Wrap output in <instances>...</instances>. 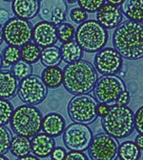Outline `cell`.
Wrapping results in <instances>:
<instances>
[{
	"instance_id": "obj_1",
	"label": "cell",
	"mask_w": 143,
	"mask_h": 160,
	"mask_svg": "<svg viewBox=\"0 0 143 160\" xmlns=\"http://www.w3.org/2000/svg\"><path fill=\"white\" fill-rule=\"evenodd\" d=\"M113 45L124 60L138 61L143 58V23L122 21L113 34Z\"/></svg>"
},
{
	"instance_id": "obj_2",
	"label": "cell",
	"mask_w": 143,
	"mask_h": 160,
	"mask_svg": "<svg viewBox=\"0 0 143 160\" xmlns=\"http://www.w3.org/2000/svg\"><path fill=\"white\" fill-rule=\"evenodd\" d=\"M98 79V72L88 61L67 63L63 69V86L72 95L90 93Z\"/></svg>"
},
{
	"instance_id": "obj_3",
	"label": "cell",
	"mask_w": 143,
	"mask_h": 160,
	"mask_svg": "<svg viewBox=\"0 0 143 160\" xmlns=\"http://www.w3.org/2000/svg\"><path fill=\"white\" fill-rule=\"evenodd\" d=\"M101 127L107 134L117 139H124L135 129V112L128 106L113 104L108 113L101 117Z\"/></svg>"
},
{
	"instance_id": "obj_4",
	"label": "cell",
	"mask_w": 143,
	"mask_h": 160,
	"mask_svg": "<svg viewBox=\"0 0 143 160\" xmlns=\"http://www.w3.org/2000/svg\"><path fill=\"white\" fill-rule=\"evenodd\" d=\"M42 112L36 106L25 104L13 110L10 127L13 133L32 138L42 130Z\"/></svg>"
},
{
	"instance_id": "obj_5",
	"label": "cell",
	"mask_w": 143,
	"mask_h": 160,
	"mask_svg": "<svg viewBox=\"0 0 143 160\" xmlns=\"http://www.w3.org/2000/svg\"><path fill=\"white\" fill-rule=\"evenodd\" d=\"M75 39L83 52L96 53L106 46L109 34L107 29L100 25L97 20L87 19L78 24Z\"/></svg>"
},
{
	"instance_id": "obj_6",
	"label": "cell",
	"mask_w": 143,
	"mask_h": 160,
	"mask_svg": "<svg viewBox=\"0 0 143 160\" xmlns=\"http://www.w3.org/2000/svg\"><path fill=\"white\" fill-rule=\"evenodd\" d=\"M97 104L98 102L95 96L89 93L74 95L67 108L69 118L76 123L90 125L98 117L96 112Z\"/></svg>"
},
{
	"instance_id": "obj_7",
	"label": "cell",
	"mask_w": 143,
	"mask_h": 160,
	"mask_svg": "<svg viewBox=\"0 0 143 160\" xmlns=\"http://www.w3.org/2000/svg\"><path fill=\"white\" fill-rule=\"evenodd\" d=\"M127 88L124 81L117 75H102L94 87V96L98 103L114 104L119 95Z\"/></svg>"
},
{
	"instance_id": "obj_8",
	"label": "cell",
	"mask_w": 143,
	"mask_h": 160,
	"mask_svg": "<svg viewBox=\"0 0 143 160\" xmlns=\"http://www.w3.org/2000/svg\"><path fill=\"white\" fill-rule=\"evenodd\" d=\"M17 95L24 104L37 106L45 101L48 95V87L41 77L31 74L20 81Z\"/></svg>"
},
{
	"instance_id": "obj_9",
	"label": "cell",
	"mask_w": 143,
	"mask_h": 160,
	"mask_svg": "<svg viewBox=\"0 0 143 160\" xmlns=\"http://www.w3.org/2000/svg\"><path fill=\"white\" fill-rule=\"evenodd\" d=\"M33 24L26 19L12 18L3 25V37L8 45L21 47L33 37Z\"/></svg>"
},
{
	"instance_id": "obj_10",
	"label": "cell",
	"mask_w": 143,
	"mask_h": 160,
	"mask_svg": "<svg viewBox=\"0 0 143 160\" xmlns=\"http://www.w3.org/2000/svg\"><path fill=\"white\" fill-rule=\"evenodd\" d=\"M62 136L63 143L69 151L85 152L89 149L94 134L88 125L74 122L66 126Z\"/></svg>"
},
{
	"instance_id": "obj_11",
	"label": "cell",
	"mask_w": 143,
	"mask_h": 160,
	"mask_svg": "<svg viewBox=\"0 0 143 160\" xmlns=\"http://www.w3.org/2000/svg\"><path fill=\"white\" fill-rule=\"evenodd\" d=\"M118 141L106 132L95 135L89 147V156L93 160H113L118 156Z\"/></svg>"
},
{
	"instance_id": "obj_12",
	"label": "cell",
	"mask_w": 143,
	"mask_h": 160,
	"mask_svg": "<svg viewBox=\"0 0 143 160\" xmlns=\"http://www.w3.org/2000/svg\"><path fill=\"white\" fill-rule=\"evenodd\" d=\"M123 58L112 47H104L96 52L94 59V66L101 75H116L122 69Z\"/></svg>"
},
{
	"instance_id": "obj_13",
	"label": "cell",
	"mask_w": 143,
	"mask_h": 160,
	"mask_svg": "<svg viewBox=\"0 0 143 160\" xmlns=\"http://www.w3.org/2000/svg\"><path fill=\"white\" fill-rule=\"evenodd\" d=\"M68 6L65 0H40L38 16L41 20L57 26L67 18Z\"/></svg>"
},
{
	"instance_id": "obj_14",
	"label": "cell",
	"mask_w": 143,
	"mask_h": 160,
	"mask_svg": "<svg viewBox=\"0 0 143 160\" xmlns=\"http://www.w3.org/2000/svg\"><path fill=\"white\" fill-rule=\"evenodd\" d=\"M32 39L41 48L54 45L58 40L56 26L47 21H39L33 27Z\"/></svg>"
},
{
	"instance_id": "obj_15",
	"label": "cell",
	"mask_w": 143,
	"mask_h": 160,
	"mask_svg": "<svg viewBox=\"0 0 143 160\" xmlns=\"http://www.w3.org/2000/svg\"><path fill=\"white\" fill-rule=\"evenodd\" d=\"M96 20L107 30H113L122 22L123 14L118 6L107 3L96 12Z\"/></svg>"
},
{
	"instance_id": "obj_16",
	"label": "cell",
	"mask_w": 143,
	"mask_h": 160,
	"mask_svg": "<svg viewBox=\"0 0 143 160\" xmlns=\"http://www.w3.org/2000/svg\"><path fill=\"white\" fill-rule=\"evenodd\" d=\"M32 153L40 158H47L51 156L53 149L55 148L54 137L45 133L38 132L31 138Z\"/></svg>"
},
{
	"instance_id": "obj_17",
	"label": "cell",
	"mask_w": 143,
	"mask_h": 160,
	"mask_svg": "<svg viewBox=\"0 0 143 160\" xmlns=\"http://www.w3.org/2000/svg\"><path fill=\"white\" fill-rule=\"evenodd\" d=\"M39 2L40 0H12V11L16 18L30 20L38 14Z\"/></svg>"
},
{
	"instance_id": "obj_18",
	"label": "cell",
	"mask_w": 143,
	"mask_h": 160,
	"mask_svg": "<svg viewBox=\"0 0 143 160\" xmlns=\"http://www.w3.org/2000/svg\"><path fill=\"white\" fill-rule=\"evenodd\" d=\"M66 128V120L60 113L50 112L42 120V130L53 137L62 135Z\"/></svg>"
},
{
	"instance_id": "obj_19",
	"label": "cell",
	"mask_w": 143,
	"mask_h": 160,
	"mask_svg": "<svg viewBox=\"0 0 143 160\" xmlns=\"http://www.w3.org/2000/svg\"><path fill=\"white\" fill-rule=\"evenodd\" d=\"M18 84V80L11 71H0V98H13L17 94Z\"/></svg>"
},
{
	"instance_id": "obj_20",
	"label": "cell",
	"mask_w": 143,
	"mask_h": 160,
	"mask_svg": "<svg viewBox=\"0 0 143 160\" xmlns=\"http://www.w3.org/2000/svg\"><path fill=\"white\" fill-rule=\"evenodd\" d=\"M120 10L129 20L143 22V0H123Z\"/></svg>"
},
{
	"instance_id": "obj_21",
	"label": "cell",
	"mask_w": 143,
	"mask_h": 160,
	"mask_svg": "<svg viewBox=\"0 0 143 160\" xmlns=\"http://www.w3.org/2000/svg\"><path fill=\"white\" fill-rule=\"evenodd\" d=\"M41 79L50 89H56L63 84V69L58 65L49 66L42 71Z\"/></svg>"
},
{
	"instance_id": "obj_22",
	"label": "cell",
	"mask_w": 143,
	"mask_h": 160,
	"mask_svg": "<svg viewBox=\"0 0 143 160\" xmlns=\"http://www.w3.org/2000/svg\"><path fill=\"white\" fill-rule=\"evenodd\" d=\"M10 152L12 156L18 159L29 153H32L31 139L27 136L18 135V134L13 136L11 142Z\"/></svg>"
},
{
	"instance_id": "obj_23",
	"label": "cell",
	"mask_w": 143,
	"mask_h": 160,
	"mask_svg": "<svg viewBox=\"0 0 143 160\" xmlns=\"http://www.w3.org/2000/svg\"><path fill=\"white\" fill-rule=\"evenodd\" d=\"M59 49L61 54V59L65 63L76 62L78 60H81L83 57V50L76 40L62 42Z\"/></svg>"
},
{
	"instance_id": "obj_24",
	"label": "cell",
	"mask_w": 143,
	"mask_h": 160,
	"mask_svg": "<svg viewBox=\"0 0 143 160\" xmlns=\"http://www.w3.org/2000/svg\"><path fill=\"white\" fill-rule=\"evenodd\" d=\"M40 62L42 65H44L45 67L59 65L62 62L60 49L55 45L42 48Z\"/></svg>"
},
{
	"instance_id": "obj_25",
	"label": "cell",
	"mask_w": 143,
	"mask_h": 160,
	"mask_svg": "<svg viewBox=\"0 0 143 160\" xmlns=\"http://www.w3.org/2000/svg\"><path fill=\"white\" fill-rule=\"evenodd\" d=\"M42 48L37 45L35 42H28L20 48V54H21V60L24 62L35 64L40 61V56H41Z\"/></svg>"
},
{
	"instance_id": "obj_26",
	"label": "cell",
	"mask_w": 143,
	"mask_h": 160,
	"mask_svg": "<svg viewBox=\"0 0 143 160\" xmlns=\"http://www.w3.org/2000/svg\"><path fill=\"white\" fill-rule=\"evenodd\" d=\"M118 156L121 160H136L140 158V150L136 142L125 141L118 146Z\"/></svg>"
},
{
	"instance_id": "obj_27",
	"label": "cell",
	"mask_w": 143,
	"mask_h": 160,
	"mask_svg": "<svg viewBox=\"0 0 143 160\" xmlns=\"http://www.w3.org/2000/svg\"><path fill=\"white\" fill-rule=\"evenodd\" d=\"M21 60V54H20V47L8 45L4 51L2 56V67L9 68L12 67L14 63Z\"/></svg>"
},
{
	"instance_id": "obj_28",
	"label": "cell",
	"mask_w": 143,
	"mask_h": 160,
	"mask_svg": "<svg viewBox=\"0 0 143 160\" xmlns=\"http://www.w3.org/2000/svg\"><path fill=\"white\" fill-rule=\"evenodd\" d=\"M57 29V37L60 42H67L74 40L76 37V29L73 24L69 22H62L59 25L56 26Z\"/></svg>"
},
{
	"instance_id": "obj_29",
	"label": "cell",
	"mask_w": 143,
	"mask_h": 160,
	"mask_svg": "<svg viewBox=\"0 0 143 160\" xmlns=\"http://www.w3.org/2000/svg\"><path fill=\"white\" fill-rule=\"evenodd\" d=\"M11 72L18 81H21L29 75L33 74V66L32 64L24 62L23 60H19L12 66Z\"/></svg>"
},
{
	"instance_id": "obj_30",
	"label": "cell",
	"mask_w": 143,
	"mask_h": 160,
	"mask_svg": "<svg viewBox=\"0 0 143 160\" xmlns=\"http://www.w3.org/2000/svg\"><path fill=\"white\" fill-rule=\"evenodd\" d=\"M14 108L9 99L0 98V126L10 124Z\"/></svg>"
},
{
	"instance_id": "obj_31",
	"label": "cell",
	"mask_w": 143,
	"mask_h": 160,
	"mask_svg": "<svg viewBox=\"0 0 143 160\" xmlns=\"http://www.w3.org/2000/svg\"><path fill=\"white\" fill-rule=\"evenodd\" d=\"M12 139L11 130L6 126H0V154H6L10 152Z\"/></svg>"
},
{
	"instance_id": "obj_32",
	"label": "cell",
	"mask_w": 143,
	"mask_h": 160,
	"mask_svg": "<svg viewBox=\"0 0 143 160\" xmlns=\"http://www.w3.org/2000/svg\"><path fill=\"white\" fill-rule=\"evenodd\" d=\"M105 1L106 0H77V4L78 7L88 13H95L103 4H105Z\"/></svg>"
},
{
	"instance_id": "obj_33",
	"label": "cell",
	"mask_w": 143,
	"mask_h": 160,
	"mask_svg": "<svg viewBox=\"0 0 143 160\" xmlns=\"http://www.w3.org/2000/svg\"><path fill=\"white\" fill-rule=\"evenodd\" d=\"M69 16L71 20L76 24H80L88 19V12L81 9L80 7H76L72 9L70 11Z\"/></svg>"
},
{
	"instance_id": "obj_34",
	"label": "cell",
	"mask_w": 143,
	"mask_h": 160,
	"mask_svg": "<svg viewBox=\"0 0 143 160\" xmlns=\"http://www.w3.org/2000/svg\"><path fill=\"white\" fill-rule=\"evenodd\" d=\"M135 129L143 134V106L135 112Z\"/></svg>"
},
{
	"instance_id": "obj_35",
	"label": "cell",
	"mask_w": 143,
	"mask_h": 160,
	"mask_svg": "<svg viewBox=\"0 0 143 160\" xmlns=\"http://www.w3.org/2000/svg\"><path fill=\"white\" fill-rule=\"evenodd\" d=\"M66 160H87L88 155L85 154L84 152H79V151H71L67 152L65 156Z\"/></svg>"
},
{
	"instance_id": "obj_36",
	"label": "cell",
	"mask_w": 143,
	"mask_h": 160,
	"mask_svg": "<svg viewBox=\"0 0 143 160\" xmlns=\"http://www.w3.org/2000/svg\"><path fill=\"white\" fill-rule=\"evenodd\" d=\"M131 102V93L127 88L119 95V97L118 98L117 102L114 104L118 105H121V106H128Z\"/></svg>"
},
{
	"instance_id": "obj_37",
	"label": "cell",
	"mask_w": 143,
	"mask_h": 160,
	"mask_svg": "<svg viewBox=\"0 0 143 160\" xmlns=\"http://www.w3.org/2000/svg\"><path fill=\"white\" fill-rule=\"evenodd\" d=\"M67 154L66 149L62 147H55L51 154L52 159L53 160H63L65 159V156Z\"/></svg>"
},
{
	"instance_id": "obj_38",
	"label": "cell",
	"mask_w": 143,
	"mask_h": 160,
	"mask_svg": "<svg viewBox=\"0 0 143 160\" xmlns=\"http://www.w3.org/2000/svg\"><path fill=\"white\" fill-rule=\"evenodd\" d=\"M109 109H110V106L108 104H104V103L97 104L96 112H97V115L99 116V117H103V116H105L108 113Z\"/></svg>"
},
{
	"instance_id": "obj_39",
	"label": "cell",
	"mask_w": 143,
	"mask_h": 160,
	"mask_svg": "<svg viewBox=\"0 0 143 160\" xmlns=\"http://www.w3.org/2000/svg\"><path fill=\"white\" fill-rule=\"evenodd\" d=\"M10 19V13L5 9H0V24H4Z\"/></svg>"
},
{
	"instance_id": "obj_40",
	"label": "cell",
	"mask_w": 143,
	"mask_h": 160,
	"mask_svg": "<svg viewBox=\"0 0 143 160\" xmlns=\"http://www.w3.org/2000/svg\"><path fill=\"white\" fill-rule=\"evenodd\" d=\"M135 142L137 145V147L139 148V150L143 151V134L142 133H138V135L136 136Z\"/></svg>"
},
{
	"instance_id": "obj_41",
	"label": "cell",
	"mask_w": 143,
	"mask_h": 160,
	"mask_svg": "<svg viewBox=\"0 0 143 160\" xmlns=\"http://www.w3.org/2000/svg\"><path fill=\"white\" fill-rule=\"evenodd\" d=\"M19 159H21V160H37L39 158L36 155H35L34 153H29V154H27V155L19 158Z\"/></svg>"
},
{
	"instance_id": "obj_42",
	"label": "cell",
	"mask_w": 143,
	"mask_h": 160,
	"mask_svg": "<svg viewBox=\"0 0 143 160\" xmlns=\"http://www.w3.org/2000/svg\"><path fill=\"white\" fill-rule=\"evenodd\" d=\"M107 3L113 4V5H116V6H120V4L123 2V0H106Z\"/></svg>"
},
{
	"instance_id": "obj_43",
	"label": "cell",
	"mask_w": 143,
	"mask_h": 160,
	"mask_svg": "<svg viewBox=\"0 0 143 160\" xmlns=\"http://www.w3.org/2000/svg\"><path fill=\"white\" fill-rule=\"evenodd\" d=\"M4 41V37H3V26L0 24V46Z\"/></svg>"
},
{
	"instance_id": "obj_44",
	"label": "cell",
	"mask_w": 143,
	"mask_h": 160,
	"mask_svg": "<svg viewBox=\"0 0 143 160\" xmlns=\"http://www.w3.org/2000/svg\"><path fill=\"white\" fill-rule=\"evenodd\" d=\"M65 1L67 3H69V4H74V3H76L77 1V0H65Z\"/></svg>"
},
{
	"instance_id": "obj_45",
	"label": "cell",
	"mask_w": 143,
	"mask_h": 160,
	"mask_svg": "<svg viewBox=\"0 0 143 160\" xmlns=\"http://www.w3.org/2000/svg\"><path fill=\"white\" fill-rule=\"evenodd\" d=\"M2 68H3V67H2V55L0 54V71H1Z\"/></svg>"
},
{
	"instance_id": "obj_46",
	"label": "cell",
	"mask_w": 143,
	"mask_h": 160,
	"mask_svg": "<svg viewBox=\"0 0 143 160\" xmlns=\"http://www.w3.org/2000/svg\"><path fill=\"white\" fill-rule=\"evenodd\" d=\"M8 157H6L4 154H0V160H7Z\"/></svg>"
},
{
	"instance_id": "obj_47",
	"label": "cell",
	"mask_w": 143,
	"mask_h": 160,
	"mask_svg": "<svg viewBox=\"0 0 143 160\" xmlns=\"http://www.w3.org/2000/svg\"><path fill=\"white\" fill-rule=\"evenodd\" d=\"M4 2H11V1H12V0H3Z\"/></svg>"
},
{
	"instance_id": "obj_48",
	"label": "cell",
	"mask_w": 143,
	"mask_h": 160,
	"mask_svg": "<svg viewBox=\"0 0 143 160\" xmlns=\"http://www.w3.org/2000/svg\"><path fill=\"white\" fill-rule=\"evenodd\" d=\"M142 158H143V156H142Z\"/></svg>"
}]
</instances>
